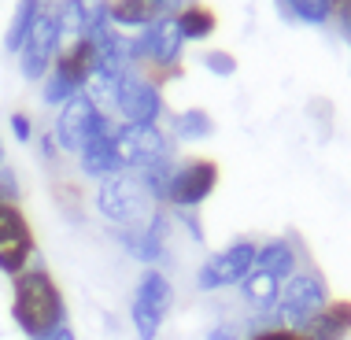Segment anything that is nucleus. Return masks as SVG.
I'll list each match as a JSON object with an SVG mask.
<instances>
[{"label":"nucleus","instance_id":"2","mask_svg":"<svg viewBox=\"0 0 351 340\" xmlns=\"http://www.w3.org/2000/svg\"><path fill=\"white\" fill-rule=\"evenodd\" d=\"M329 300H333V292H329L326 274H322L315 263H303V267L281 285V300H278V307H274V318H278V326H289V329H300L303 333V329L326 311Z\"/></svg>","mask_w":351,"mask_h":340},{"label":"nucleus","instance_id":"12","mask_svg":"<svg viewBox=\"0 0 351 340\" xmlns=\"http://www.w3.org/2000/svg\"><path fill=\"white\" fill-rule=\"evenodd\" d=\"M170 207H156L152 219L134 230H115V241L126 248L130 259H137L141 267H159L167 259V241H170Z\"/></svg>","mask_w":351,"mask_h":340},{"label":"nucleus","instance_id":"18","mask_svg":"<svg viewBox=\"0 0 351 340\" xmlns=\"http://www.w3.org/2000/svg\"><path fill=\"white\" fill-rule=\"evenodd\" d=\"M237 292H241V300L248 311H255V315H274V307H278V300H281V281L255 267L248 278L237 285Z\"/></svg>","mask_w":351,"mask_h":340},{"label":"nucleus","instance_id":"33","mask_svg":"<svg viewBox=\"0 0 351 340\" xmlns=\"http://www.w3.org/2000/svg\"><path fill=\"white\" fill-rule=\"evenodd\" d=\"M0 167H8V156H4V137H0Z\"/></svg>","mask_w":351,"mask_h":340},{"label":"nucleus","instance_id":"1","mask_svg":"<svg viewBox=\"0 0 351 340\" xmlns=\"http://www.w3.org/2000/svg\"><path fill=\"white\" fill-rule=\"evenodd\" d=\"M12 322L26 340L49 333L56 326H67V300L49 267L34 263L19 278H12Z\"/></svg>","mask_w":351,"mask_h":340},{"label":"nucleus","instance_id":"11","mask_svg":"<svg viewBox=\"0 0 351 340\" xmlns=\"http://www.w3.org/2000/svg\"><path fill=\"white\" fill-rule=\"evenodd\" d=\"M115 148L122 159L126 174H137L156 159H170L174 156V137L163 126H134V122H119L115 130Z\"/></svg>","mask_w":351,"mask_h":340},{"label":"nucleus","instance_id":"9","mask_svg":"<svg viewBox=\"0 0 351 340\" xmlns=\"http://www.w3.org/2000/svg\"><path fill=\"white\" fill-rule=\"evenodd\" d=\"M63 45H67V37H63V26L56 12H41L34 23L30 37L23 41V49H19V74H23L26 82H45L56 63V56L63 52Z\"/></svg>","mask_w":351,"mask_h":340},{"label":"nucleus","instance_id":"21","mask_svg":"<svg viewBox=\"0 0 351 340\" xmlns=\"http://www.w3.org/2000/svg\"><path fill=\"white\" fill-rule=\"evenodd\" d=\"M278 15L303 26H329L333 23V0H274Z\"/></svg>","mask_w":351,"mask_h":340},{"label":"nucleus","instance_id":"14","mask_svg":"<svg viewBox=\"0 0 351 340\" xmlns=\"http://www.w3.org/2000/svg\"><path fill=\"white\" fill-rule=\"evenodd\" d=\"M303 263H311V255H307V248H303V241L296 237V233H278V237L259 241L255 267L267 270L270 278H278L281 285L303 267Z\"/></svg>","mask_w":351,"mask_h":340},{"label":"nucleus","instance_id":"28","mask_svg":"<svg viewBox=\"0 0 351 340\" xmlns=\"http://www.w3.org/2000/svg\"><path fill=\"white\" fill-rule=\"evenodd\" d=\"M170 219L174 222H182L185 226V233L193 237L196 244H204L207 237H204V222H200V211H170Z\"/></svg>","mask_w":351,"mask_h":340},{"label":"nucleus","instance_id":"25","mask_svg":"<svg viewBox=\"0 0 351 340\" xmlns=\"http://www.w3.org/2000/svg\"><path fill=\"white\" fill-rule=\"evenodd\" d=\"M8 130H12V137L19 141V145H30V141L37 137L34 119L26 115V111H12V115H8Z\"/></svg>","mask_w":351,"mask_h":340},{"label":"nucleus","instance_id":"23","mask_svg":"<svg viewBox=\"0 0 351 340\" xmlns=\"http://www.w3.org/2000/svg\"><path fill=\"white\" fill-rule=\"evenodd\" d=\"M78 93H82L78 85H71L63 74H56V71H49V78L41 82V100H45V108H56V111H60L71 97H78Z\"/></svg>","mask_w":351,"mask_h":340},{"label":"nucleus","instance_id":"8","mask_svg":"<svg viewBox=\"0 0 351 340\" xmlns=\"http://www.w3.org/2000/svg\"><path fill=\"white\" fill-rule=\"evenodd\" d=\"M111 122H115V115L100 111L85 93H78V97H71L60 111H56L52 137H56V145H60L63 156H78L85 148V141H89L93 134H100L104 126H111Z\"/></svg>","mask_w":351,"mask_h":340},{"label":"nucleus","instance_id":"4","mask_svg":"<svg viewBox=\"0 0 351 340\" xmlns=\"http://www.w3.org/2000/svg\"><path fill=\"white\" fill-rule=\"evenodd\" d=\"M170 311H174V281L159 267L141 270L134 296H130V326H134L137 340H159Z\"/></svg>","mask_w":351,"mask_h":340},{"label":"nucleus","instance_id":"15","mask_svg":"<svg viewBox=\"0 0 351 340\" xmlns=\"http://www.w3.org/2000/svg\"><path fill=\"white\" fill-rule=\"evenodd\" d=\"M189 0H111L108 4V19L111 26L122 34H137L152 26L156 19H167V15H178Z\"/></svg>","mask_w":351,"mask_h":340},{"label":"nucleus","instance_id":"5","mask_svg":"<svg viewBox=\"0 0 351 340\" xmlns=\"http://www.w3.org/2000/svg\"><path fill=\"white\" fill-rule=\"evenodd\" d=\"M218 182H222V170H218L215 159H207V156L178 159L170 185H167V207L170 211H200L215 196Z\"/></svg>","mask_w":351,"mask_h":340},{"label":"nucleus","instance_id":"19","mask_svg":"<svg viewBox=\"0 0 351 340\" xmlns=\"http://www.w3.org/2000/svg\"><path fill=\"white\" fill-rule=\"evenodd\" d=\"M178 30H182L185 45H200V41H211L215 30H218V12L204 0H189L182 12L174 15Z\"/></svg>","mask_w":351,"mask_h":340},{"label":"nucleus","instance_id":"32","mask_svg":"<svg viewBox=\"0 0 351 340\" xmlns=\"http://www.w3.org/2000/svg\"><path fill=\"white\" fill-rule=\"evenodd\" d=\"M34 340H78V333H74L71 322H67V326H56V329H49V333L34 337Z\"/></svg>","mask_w":351,"mask_h":340},{"label":"nucleus","instance_id":"27","mask_svg":"<svg viewBox=\"0 0 351 340\" xmlns=\"http://www.w3.org/2000/svg\"><path fill=\"white\" fill-rule=\"evenodd\" d=\"M244 340H303V333L274 322V326H259V329H252V333H244Z\"/></svg>","mask_w":351,"mask_h":340},{"label":"nucleus","instance_id":"16","mask_svg":"<svg viewBox=\"0 0 351 340\" xmlns=\"http://www.w3.org/2000/svg\"><path fill=\"white\" fill-rule=\"evenodd\" d=\"M52 71L63 74L71 85L85 89V82H89L93 71H97V49H93V41H89V37H74V41H67V45H63V52L56 56Z\"/></svg>","mask_w":351,"mask_h":340},{"label":"nucleus","instance_id":"22","mask_svg":"<svg viewBox=\"0 0 351 340\" xmlns=\"http://www.w3.org/2000/svg\"><path fill=\"white\" fill-rule=\"evenodd\" d=\"M41 12H45L41 0H19L15 4L12 23H8V30H4V52L8 56H19V49H23V41L30 37V30H34V23H37Z\"/></svg>","mask_w":351,"mask_h":340},{"label":"nucleus","instance_id":"29","mask_svg":"<svg viewBox=\"0 0 351 340\" xmlns=\"http://www.w3.org/2000/svg\"><path fill=\"white\" fill-rule=\"evenodd\" d=\"M34 141H37V152H41V159H45V163H56V159L63 156V152H60V145H56V137H52V130H45V134H37Z\"/></svg>","mask_w":351,"mask_h":340},{"label":"nucleus","instance_id":"30","mask_svg":"<svg viewBox=\"0 0 351 340\" xmlns=\"http://www.w3.org/2000/svg\"><path fill=\"white\" fill-rule=\"evenodd\" d=\"M333 23H337V34L351 45V0H344V4L333 8Z\"/></svg>","mask_w":351,"mask_h":340},{"label":"nucleus","instance_id":"26","mask_svg":"<svg viewBox=\"0 0 351 340\" xmlns=\"http://www.w3.org/2000/svg\"><path fill=\"white\" fill-rule=\"evenodd\" d=\"M0 200H4V204H19V200H23V182H19L15 167H0Z\"/></svg>","mask_w":351,"mask_h":340},{"label":"nucleus","instance_id":"3","mask_svg":"<svg viewBox=\"0 0 351 340\" xmlns=\"http://www.w3.org/2000/svg\"><path fill=\"white\" fill-rule=\"evenodd\" d=\"M93 207L111 230H134V226H145L156 211L152 196L145 193V185L137 182V174H115L97 182V193H93Z\"/></svg>","mask_w":351,"mask_h":340},{"label":"nucleus","instance_id":"13","mask_svg":"<svg viewBox=\"0 0 351 340\" xmlns=\"http://www.w3.org/2000/svg\"><path fill=\"white\" fill-rule=\"evenodd\" d=\"M115 130H119V119L111 126H104L100 134H93L85 141V148L74 159H78V174L89 178V182H104V178H115V174H126L122 170V159H119V148H115Z\"/></svg>","mask_w":351,"mask_h":340},{"label":"nucleus","instance_id":"17","mask_svg":"<svg viewBox=\"0 0 351 340\" xmlns=\"http://www.w3.org/2000/svg\"><path fill=\"white\" fill-rule=\"evenodd\" d=\"M303 340H351V300L333 296L326 311L303 329Z\"/></svg>","mask_w":351,"mask_h":340},{"label":"nucleus","instance_id":"31","mask_svg":"<svg viewBox=\"0 0 351 340\" xmlns=\"http://www.w3.org/2000/svg\"><path fill=\"white\" fill-rule=\"evenodd\" d=\"M204 340H244V333H241L237 322H215L211 329H207Z\"/></svg>","mask_w":351,"mask_h":340},{"label":"nucleus","instance_id":"24","mask_svg":"<svg viewBox=\"0 0 351 340\" xmlns=\"http://www.w3.org/2000/svg\"><path fill=\"white\" fill-rule=\"evenodd\" d=\"M200 63H204V71L211 74V78H233L237 74V56L230 52V49H207L204 56H200Z\"/></svg>","mask_w":351,"mask_h":340},{"label":"nucleus","instance_id":"6","mask_svg":"<svg viewBox=\"0 0 351 340\" xmlns=\"http://www.w3.org/2000/svg\"><path fill=\"white\" fill-rule=\"evenodd\" d=\"M255 255H259V241H252V237H237V241L226 244V248L211 252L200 267H196V292L237 289L255 270Z\"/></svg>","mask_w":351,"mask_h":340},{"label":"nucleus","instance_id":"7","mask_svg":"<svg viewBox=\"0 0 351 340\" xmlns=\"http://www.w3.org/2000/svg\"><path fill=\"white\" fill-rule=\"evenodd\" d=\"M111 115L119 122H134V126H159L167 115V97L163 85L145 71H130L115 89Z\"/></svg>","mask_w":351,"mask_h":340},{"label":"nucleus","instance_id":"20","mask_svg":"<svg viewBox=\"0 0 351 340\" xmlns=\"http://www.w3.org/2000/svg\"><path fill=\"white\" fill-rule=\"evenodd\" d=\"M170 137L174 145H200V141L215 137V119L204 108H182L178 115H170Z\"/></svg>","mask_w":351,"mask_h":340},{"label":"nucleus","instance_id":"10","mask_svg":"<svg viewBox=\"0 0 351 340\" xmlns=\"http://www.w3.org/2000/svg\"><path fill=\"white\" fill-rule=\"evenodd\" d=\"M37 255V237L26 211L19 204L0 200V274L19 278L26 267H34Z\"/></svg>","mask_w":351,"mask_h":340}]
</instances>
